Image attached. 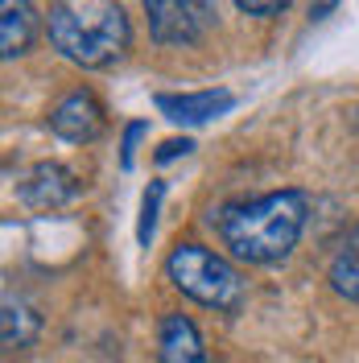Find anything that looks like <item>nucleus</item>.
Listing matches in <instances>:
<instances>
[{
    "label": "nucleus",
    "mask_w": 359,
    "mask_h": 363,
    "mask_svg": "<svg viewBox=\"0 0 359 363\" xmlns=\"http://www.w3.org/2000/svg\"><path fill=\"white\" fill-rule=\"evenodd\" d=\"M33 33H38V13H33V4H29V0H4V4H0V54H4V62L29 54Z\"/></svg>",
    "instance_id": "obj_9"
},
{
    "label": "nucleus",
    "mask_w": 359,
    "mask_h": 363,
    "mask_svg": "<svg viewBox=\"0 0 359 363\" xmlns=\"http://www.w3.org/2000/svg\"><path fill=\"white\" fill-rule=\"evenodd\" d=\"M0 339H4V351H25L33 347L38 335H42V314L17 294H4V306H0Z\"/></svg>",
    "instance_id": "obj_10"
},
{
    "label": "nucleus",
    "mask_w": 359,
    "mask_h": 363,
    "mask_svg": "<svg viewBox=\"0 0 359 363\" xmlns=\"http://www.w3.org/2000/svg\"><path fill=\"white\" fill-rule=\"evenodd\" d=\"M326 285H331L335 297L359 306V223L347 231V240H343L335 248V256H331V264H326Z\"/></svg>",
    "instance_id": "obj_11"
},
{
    "label": "nucleus",
    "mask_w": 359,
    "mask_h": 363,
    "mask_svg": "<svg viewBox=\"0 0 359 363\" xmlns=\"http://www.w3.org/2000/svg\"><path fill=\"white\" fill-rule=\"evenodd\" d=\"M165 281L190 297L194 306H206L215 314H240L248 301V285L240 269L223 260L215 248H206L199 240H178L165 256Z\"/></svg>",
    "instance_id": "obj_3"
},
{
    "label": "nucleus",
    "mask_w": 359,
    "mask_h": 363,
    "mask_svg": "<svg viewBox=\"0 0 359 363\" xmlns=\"http://www.w3.org/2000/svg\"><path fill=\"white\" fill-rule=\"evenodd\" d=\"M158 363H211L199 322L182 310H165L158 318Z\"/></svg>",
    "instance_id": "obj_8"
},
{
    "label": "nucleus",
    "mask_w": 359,
    "mask_h": 363,
    "mask_svg": "<svg viewBox=\"0 0 359 363\" xmlns=\"http://www.w3.org/2000/svg\"><path fill=\"white\" fill-rule=\"evenodd\" d=\"M335 9H338V4H318V9L310 4V21H322V17H326V13H335Z\"/></svg>",
    "instance_id": "obj_16"
},
{
    "label": "nucleus",
    "mask_w": 359,
    "mask_h": 363,
    "mask_svg": "<svg viewBox=\"0 0 359 363\" xmlns=\"http://www.w3.org/2000/svg\"><path fill=\"white\" fill-rule=\"evenodd\" d=\"M79 194H83V182L62 161H38L17 186V199L29 211H58V206H70Z\"/></svg>",
    "instance_id": "obj_6"
},
{
    "label": "nucleus",
    "mask_w": 359,
    "mask_h": 363,
    "mask_svg": "<svg viewBox=\"0 0 359 363\" xmlns=\"http://www.w3.org/2000/svg\"><path fill=\"white\" fill-rule=\"evenodd\" d=\"M236 9L248 13V17H281L285 13V0H269V4H260V0H236Z\"/></svg>",
    "instance_id": "obj_15"
},
{
    "label": "nucleus",
    "mask_w": 359,
    "mask_h": 363,
    "mask_svg": "<svg viewBox=\"0 0 359 363\" xmlns=\"http://www.w3.org/2000/svg\"><path fill=\"white\" fill-rule=\"evenodd\" d=\"M240 104V95L227 87H202V91H158L153 95V108H158L165 120L174 124H186V128H199V124H211L227 116Z\"/></svg>",
    "instance_id": "obj_7"
},
{
    "label": "nucleus",
    "mask_w": 359,
    "mask_h": 363,
    "mask_svg": "<svg viewBox=\"0 0 359 363\" xmlns=\"http://www.w3.org/2000/svg\"><path fill=\"white\" fill-rule=\"evenodd\" d=\"M50 45L83 70H108L124 62L133 45V21L116 0H58L45 13Z\"/></svg>",
    "instance_id": "obj_2"
},
{
    "label": "nucleus",
    "mask_w": 359,
    "mask_h": 363,
    "mask_svg": "<svg viewBox=\"0 0 359 363\" xmlns=\"http://www.w3.org/2000/svg\"><path fill=\"white\" fill-rule=\"evenodd\" d=\"M145 136H149V120H128L124 124V136H120V169L124 174L136 165V149H140Z\"/></svg>",
    "instance_id": "obj_13"
},
{
    "label": "nucleus",
    "mask_w": 359,
    "mask_h": 363,
    "mask_svg": "<svg viewBox=\"0 0 359 363\" xmlns=\"http://www.w3.org/2000/svg\"><path fill=\"white\" fill-rule=\"evenodd\" d=\"M165 182L153 178L145 186V194H140V215H136V244L140 248H149L153 244V231H158V215H161V203H165Z\"/></svg>",
    "instance_id": "obj_12"
},
{
    "label": "nucleus",
    "mask_w": 359,
    "mask_h": 363,
    "mask_svg": "<svg viewBox=\"0 0 359 363\" xmlns=\"http://www.w3.org/2000/svg\"><path fill=\"white\" fill-rule=\"evenodd\" d=\"M310 223V194L285 186L256 199H236L211 211V227L219 231L223 248L252 269H277L302 244V231Z\"/></svg>",
    "instance_id": "obj_1"
},
{
    "label": "nucleus",
    "mask_w": 359,
    "mask_h": 363,
    "mask_svg": "<svg viewBox=\"0 0 359 363\" xmlns=\"http://www.w3.org/2000/svg\"><path fill=\"white\" fill-rule=\"evenodd\" d=\"M45 124H50V133L58 136V140H67V145H91V140H99L104 128H108V112H104V104L91 95V91H67L50 116H45Z\"/></svg>",
    "instance_id": "obj_5"
},
{
    "label": "nucleus",
    "mask_w": 359,
    "mask_h": 363,
    "mask_svg": "<svg viewBox=\"0 0 359 363\" xmlns=\"http://www.w3.org/2000/svg\"><path fill=\"white\" fill-rule=\"evenodd\" d=\"M145 17H149V38L158 45H199L215 25L219 9L206 0H145Z\"/></svg>",
    "instance_id": "obj_4"
},
{
    "label": "nucleus",
    "mask_w": 359,
    "mask_h": 363,
    "mask_svg": "<svg viewBox=\"0 0 359 363\" xmlns=\"http://www.w3.org/2000/svg\"><path fill=\"white\" fill-rule=\"evenodd\" d=\"M194 153V140L190 136H170V140H161V149L153 153V161L158 165H170V161H178V157H190Z\"/></svg>",
    "instance_id": "obj_14"
}]
</instances>
